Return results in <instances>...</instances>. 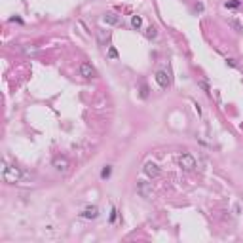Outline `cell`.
I'll list each match as a JSON object with an SVG mask.
<instances>
[{
  "mask_svg": "<svg viewBox=\"0 0 243 243\" xmlns=\"http://www.w3.org/2000/svg\"><path fill=\"white\" fill-rule=\"evenodd\" d=\"M23 177H25V173L19 167H15V165H6L2 162V179L6 180V182H10V184L21 182Z\"/></svg>",
  "mask_w": 243,
  "mask_h": 243,
  "instance_id": "1",
  "label": "cell"
},
{
  "mask_svg": "<svg viewBox=\"0 0 243 243\" xmlns=\"http://www.w3.org/2000/svg\"><path fill=\"white\" fill-rule=\"evenodd\" d=\"M51 165H53V169L57 173H69V169H70V162L65 156H55Z\"/></svg>",
  "mask_w": 243,
  "mask_h": 243,
  "instance_id": "2",
  "label": "cell"
},
{
  "mask_svg": "<svg viewBox=\"0 0 243 243\" xmlns=\"http://www.w3.org/2000/svg\"><path fill=\"white\" fill-rule=\"evenodd\" d=\"M137 192L141 194L144 199H152V198H154L152 184H150V182H146V180H139V182H137Z\"/></svg>",
  "mask_w": 243,
  "mask_h": 243,
  "instance_id": "3",
  "label": "cell"
},
{
  "mask_svg": "<svg viewBox=\"0 0 243 243\" xmlns=\"http://www.w3.org/2000/svg\"><path fill=\"white\" fill-rule=\"evenodd\" d=\"M179 165L184 169V171H192L196 169V160L192 154H180L179 156Z\"/></svg>",
  "mask_w": 243,
  "mask_h": 243,
  "instance_id": "4",
  "label": "cell"
},
{
  "mask_svg": "<svg viewBox=\"0 0 243 243\" xmlns=\"http://www.w3.org/2000/svg\"><path fill=\"white\" fill-rule=\"evenodd\" d=\"M82 219H87V220H91V219H97L99 216V207L97 205H87V207L80 213Z\"/></svg>",
  "mask_w": 243,
  "mask_h": 243,
  "instance_id": "5",
  "label": "cell"
},
{
  "mask_svg": "<svg viewBox=\"0 0 243 243\" xmlns=\"http://www.w3.org/2000/svg\"><path fill=\"white\" fill-rule=\"evenodd\" d=\"M143 171H144V175H148V177H152V179L160 177V173H162V171H160V167H158L154 162H146V163H144V169H143Z\"/></svg>",
  "mask_w": 243,
  "mask_h": 243,
  "instance_id": "6",
  "label": "cell"
},
{
  "mask_svg": "<svg viewBox=\"0 0 243 243\" xmlns=\"http://www.w3.org/2000/svg\"><path fill=\"white\" fill-rule=\"evenodd\" d=\"M80 74L84 76V78H93V76H95V69H93L91 66V63H82L80 65Z\"/></svg>",
  "mask_w": 243,
  "mask_h": 243,
  "instance_id": "7",
  "label": "cell"
},
{
  "mask_svg": "<svg viewBox=\"0 0 243 243\" xmlns=\"http://www.w3.org/2000/svg\"><path fill=\"white\" fill-rule=\"evenodd\" d=\"M156 82H158L160 87H167L169 84H171V80H169V76H167L165 70H158L156 72Z\"/></svg>",
  "mask_w": 243,
  "mask_h": 243,
  "instance_id": "8",
  "label": "cell"
},
{
  "mask_svg": "<svg viewBox=\"0 0 243 243\" xmlns=\"http://www.w3.org/2000/svg\"><path fill=\"white\" fill-rule=\"evenodd\" d=\"M103 19H105L106 25H120V21H122V17H120V15H116V13H106Z\"/></svg>",
  "mask_w": 243,
  "mask_h": 243,
  "instance_id": "9",
  "label": "cell"
},
{
  "mask_svg": "<svg viewBox=\"0 0 243 243\" xmlns=\"http://www.w3.org/2000/svg\"><path fill=\"white\" fill-rule=\"evenodd\" d=\"M131 27L137 29V30L143 27V17H141V15H133V17H131Z\"/></svg>",
  "mask_w": 243,
  "mask_h": 243,
  "instance_id": "10",
  "label": "cell"
},
{
  "mask_svg": "<svg viewBox=\"0 0 243 243\" xmlns=\"http://www.w3.org/2000/svg\"><path fill=\"white\" fill-rule=\"evenodd\" d=\"M228 25L236 30V32H241V30H243V25L237 21V19H228Z\"/></svg>",
  "mask_w": 243,
  "mask_h": 243,
  "instance_id": "11",
  "label": "cell"
},
{
  "mask_svg": "<svg viewBox=\"0 0 243 243\" xmlns=\"http://www.w3.org/2000/svg\"><path fill=\"white\" fill-rule=\"evenodd\" d=\"M144 34H146V38H156L158 30H156V27H148L146 30H144Z\"/></svg>",
  "mask_w": 243,
  "mask_h": 243,
  "instance_id": "12",
  "label": "cell"
},
{
  "mask_svg": "<svg viewBox=\"0 0 243 243\" xmlns=\"http://www.w3.org/2000/svg\"><path fill=\"white\" fill-rule=\"evenodd\" d=\"M110 173H112V167H110V165L103 167V171H101V179H108V177H110Z\"/></svg>",
  "mask_w": 243,
  "mask_h": 243,
  "instance_id": "13",
  "label": "cell"
},
{
  "mask_svg": "<svg viewBox=\"0 0 243 243\" xmlns=\"http://www.w3.org/2000/svg\"><path fill=\"white\" fill-rule=\"evenodd\" d=\"M99 38H101V42L105 44V42H108V38H110V32H105V30H99Z\"/></svg>",
  "mask_w": 243,
  "mask_h": 243,
  "instance_id": "14",
  "label": "cell"
},
{
  "mask_svg": "<svg viewBox=\"0 0 243 243\" xmlns=\"http://www.w3.org/2000/svg\"><path fill=\"white\" fill-rule=\"evenodd\" d=\"M239 4H241V0H230V2H226L224 6H226V8H237Z\"/></svg>",
  "mask_w": 243,
  "mask_h": 243,
  "instance_id": "15",
  "label": "cell"
},
{
  "mask_svg": "<svg viewBox=\"0 0 243 243\" xmlns=\"http://www.w3.org/2000/svg\"><path fill=\"white\" fill-rule=\"evenodd\" d=\"M141 97H143V99H146V97H148V86L146 84L141 86Z\"/></svg>",
  "mask_w": 243,
  "mask_h": 243,
  "instance_id": "16",
  "label": "cell"
},
{
  "mask_svg": "<svg viewBox=\"0 0 243 243\" xmlns=\"http://www.w3.org/2000/svg\"><path fill=\"white\" fill-rule=\"evenodd\" d=\"M108 57H110V59H116V57H118V51H116L114 48H110V49H108Z\"/></svg>",
  "mask_w": 243,
  "mask_h": 243,
  "instance_id": "17",
  "label": "cell"
},
{
  "mask_svg": "<svg viewBox=\"0 0 243 243\" xmlns=\"http://www.w3.org/2000/svg\"><path fill=\"white\" fill-rule=\"evenodd\" d=\"M199 87H201L203 91H207V93H209V86H207V82H205V80H201V82H199Z\"/></svg>",
  "mask_w": 243,
  "mask_h": 243,
  "instance_id": "18",
  "label": "cell"
},
{
  "mask_svg": "<svg viewBox=\"0 0 243 243\" xmlns=\"http://www.w3.org/2000/svg\"><path fill=\"white\" fill-rule=\"evenodd\" d=\"M116 213H118L116 207H112V211H110V222H114V220H116Z\"/></svg>",
  "mask_w": 243,
  "mask_h": 243,
  "instance_id": "19",
  "label": "cell"
},
{
  "mask_svg": "<svg viewBox=\"0 0 243 243\" xmlns=\"http://www.w3.org/2000/svg\"><path fill=\"white\" fill-rule=\"evenodd\" d=\"M234 211H236V215H239V213H241V205L236 203V205H234Z\"/></svg>",
  "mask_w": 243,
  "mask_h": 243,
  "instance_id": "20",
  "label": "cell"
}]
</instances>
